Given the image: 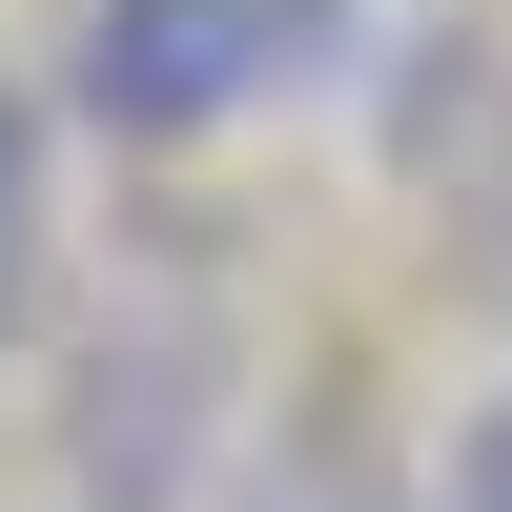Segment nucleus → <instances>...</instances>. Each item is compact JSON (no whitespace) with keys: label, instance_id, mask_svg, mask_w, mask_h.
<instances>
[{"label":"nucleus","instance_id":"1","mask_svg":"<svg viewBox=\"0 0 512 512\" xmlns=\"http://www.w3.org/2000/svg\"><path fill=\"white\" fill-rule=\"evenodd\" d=\"M308 62H349V0H82L62 103L103 144H205V123L287 103Z\"/></svg>","mask_w":512,"mask_h":512},{"label":"nucleus","instance_id":"2","mask_svg":"<svg viewBox=\"0 0 512 512\" xmlns=\"http://www.w3.org/2000/svg\"><path fill=\"white\" fill-rule=\"evenodd\" d=\"M205 431H226V308L144 287V308L82 349V512H185Z\"/></svg>","mask_w":512,"mask_h":512},{"label":"nucleus","instance_id":"3","mask_svg":"<svg viewBox=\"0 0 512 512\" xmlns=\"http://www.w3.org/2000/svg\"><path fill=\"white\" fill-rule=\"evenodd\" d=\"M246 512H431V492H410V472H369L349 431H287L267 472H246Z\"/></svg>","mask_w":512,"mask_h":512},{"label":"nucleus","instance_id":"4","mask_svg":"<svg viewBox=\"0 0 512 512\" xmlns=\"http://www.w3.org/2000/svg\"><path fill=\"white\" fill-rule=\"evenodd\" d=\"M21 308H41V103L0 82V349H21Z\"/></svg>","mask_w":512,"mask_h":512},{"label":"nucleus","instance_id":"5","mask_svg":"<svg viewBox=\"0 0 512 512\" xmlns=\"http://www.w3.org/2000/svg\"><path fill=\"white\" fill-rule=\"evenodd\" d=\"M431 512H512V390L451 431V472H431Z\"/></svg>","mask_w":512,"mask_h":512}]
</instances>
